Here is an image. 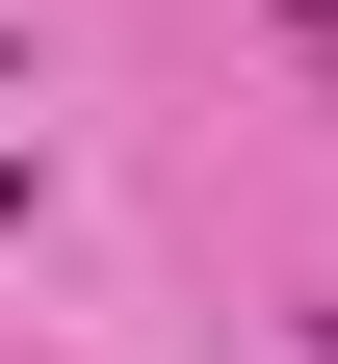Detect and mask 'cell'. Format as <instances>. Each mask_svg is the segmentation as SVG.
Masks as SVG:
<instances>
[{
  "label": "cell",
  "instance_id": "1",
  "mask_svg": "<svg viewBox=\"0 0 338 364\" xmlns=\"http://www.w3.org/2000/svg\"><path fill=\"white\" fill-rule=\"evenodd\" d=\"M260 26H286V53H312V78H338V0H260Z\"/></svg>",
  "mask_w": 338,
  "mask_h": 364
},
{
  "label": "cell",
  "instance_id": "2",
  "mask_svg": "<svg viewBox=\"0 0 338 364\" xmlns=\"http://www.w3.org/2000/svg\"><path fill=\"white\" fill-rule=\"evenodd\" d=\"M0 78H26V26H0Z\"/></svg>",
  "mask_w": 338,
  "mask_h": 364
},
{
  "label": "cell",
  "instance_id": "3",
  "mask_svg": "<svg viewBox=\"0 0 338 364\" xmlns=\"http://www.w3.org/2000/svg\"><path fill=\"white\" fill-rule=\"evenodd\" d=\"M312 364H338V312H312Z\"/></svg>",
  "mask_w": 338,
  "mask_h": 364
}]
</instances>
